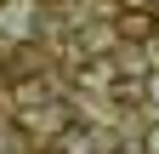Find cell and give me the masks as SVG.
Returning a JSON list of instances; mask_svg holds the SVG:
<instances>
[{"mask_svg": "<svg viewBox=\"0 0 159 154\" xmlns=\"http://www.w3.org/2000/svg\"><path fill=\"white\" fill-rule=\"evenodd\" d=\"M108 148H114V137L97 131V126H80V131L63 137V154H108Z\"/></svg>", "mask_w": 159, "mask_h": 154, "instance_id": "1", "label": "cell"}, {"mask_svg": "<svg viewBox=\"0 0 159 154\" xmlns=\"http://www.w3.org/2000/svg\"><path fill=\"white\" fill-rule=\"evenodd\" d=\"M119 34H131V40H148V34H153V12H131V17H119Z\"/></svg>", "mask_w": 159, "mask_h": 154, "instance_id": "2", "label": "cell"}, {"mask_svg": "<svg viewBox=\"0 0 159 154\" xmlns=\"http://www.w3.org/2000/svg\"><path fill=\"white\" fill-rule=\"evenodd\" d=\"M142 154H159V126H153L148 137H142Z\"/></svg>", "mask_w": 159, "mask_h": 154, "instance_id": "3", "label": "cell"}, {"mask_svg": "<svg viewBox=\"0 0 159 154\" xmlns=\"http://www.w3.org/2000/svg\"><path fill=\"white\" fill-rule=\"evenodd\" d=\"M148 97H153V103H159V74H148Z\"/></svg>", "mask_w": 159, "mask_h": 154, "instance_id": "4", "label": "cell"}]
</instances>
